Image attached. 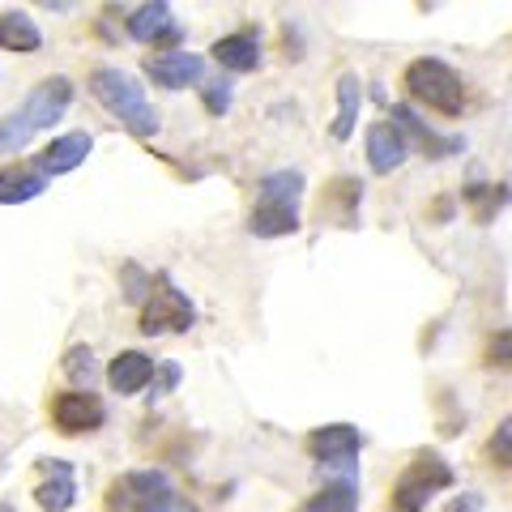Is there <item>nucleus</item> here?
Segmentation results:
<instances>
[{
    "label": "nucleus",
    "mask_w": 512,
    "mask_h": 512,
    "mask_svg": "<svg viewBox=\"0 0 512 512\" xmlns=\"http://www.w3.org/2000/svg\"><path fill=\"white\" fill-rule=\"evenodd\" d=\"M69 107H73V82H69V77H43V82L26 94V103H22L18 116L26 120L30 133H39V128L60 124Z\"/></svg>",
    "instance_id": "obj_9"
},
{
    "label": "nucleus",
    "mask_w": 512,
    "mask_h": 512,
    "mask_svg": "<svg viewBox=\"0 0 512 512\" xmlns=\"http://www.w3.org/2000/svg\"><path fill=\"white\" fill-rule=\"evenodd\" d=\"M154 512H197V508H192L188 500H180V495H171V500H167V504H158Z\"/></svg>",
    "instance_id": "obj_31"
},
{
    "label": "nucleus",
    "mask_w": 512,
    "mask_h": 512,
    "mask_svg": "<svg viewBox=\"0 0 512 512\" xmlns=\"http://www.w3.org/2000/svg\"><path fill=\"white\" fill-rule=\"evenodd\" d=\"M0 47L5 52H39L43 35L26 13H0Z\"/></svg>",
    "instance_id": "obj_21"
},
{
    "label": "nucleus",
    "mask_w": 512,
    "mask_h": 512,
    "mask_svg": "<svg viewBox=\"0 0 512 512\" xmlns=\"http://www.w3.org/2000/svg\"><path fill=\"white\" fill-rule=\"evenodd\" d=\"M154 372L158 367L146 350H120V355L107 363V384H111V393H120V397H137L154 384Z\"/></svg>",
    "instance_id": "obj_13"
},
{
    "label": "nucleus",
    "mask_w": 512,
    "mask_h": 512,
    "mask_svg": "<svg viewBox=\"0 0 512 512\" xmlns=\"http://www.w3.org/2000/svg\"><path fill=\"white\" fill-rule=\"evenodd\" d=\"M308 453H312V461H316V470H320L325 483L355 487L359 453H363L359 427H350V423H325V427L308 431Z\"/></svg>",
    "instance_id": "obj_4"
},
{
    "label": "nucleus",
    "mask_w": 512,
    "mask_h": 512,
    "mask_svg": "<svg viewBox=\"0 0 512 512\" xmlns=\"http://www.w3.org/2000/svg\"><path fill=\"white\" fill-rule=\"evenodd\" d=\"M466 201H474L478 222H491V218L500 214L504 205L512 201V188H508V184H483V180H470V184H466Z\"/></svg>",
    "instance_id": "obj_23"
},
{
    "label": "nucleus",
    "mask_w": 512,
    "mask_h": 512,
    "mask_svg": "<svg viewBox=\"0 0 512 512\" xmlns=\"http://www.w3.org/2000/svg\"><path fill=\"white\" fill-rule=\"evenodd\" d=\"M402 86L414 103L440 111V116H461V111H466V86H461L453 64L440 60V56L410 60L406 73H402Z\"/></svg>",
    "instance_id": "obj_3"
},
{
    "label": "nucleus",
    "mask_w": 512,
    "mask_h": 512,
    "mask_svg": "<svg viewBox=\"0 0 512 512\" xmlns=\"http://www.w3.org/2000/svg\"><path fill=\"white\" fill-rule=\"evenodd\" d=\"M90 90H94V99L103 103V111H111V116H116L133 137H141V141L158 137V111L146 99V90H141V82L133 73L94 69L90 73Z\"/></svg>",
    "instance_id": "obj_2"
},
{
    "label": "nucleus",
    "mask_w": 512,
    "mask_h": 512,
    "mask_svg": "<svg viewBox=\"0 0 512 512\" xmlns=\"http://www.w3.org/2000/svg\"><path fill=\"white\" fill-rule=\"evenodd\" d=\"M299 201H303V171H295V167L269 171L265 180H261V192H256L248 231H252V235H261V239L295 235V231L303 227Z\"/></svg>",
    "instance_id": "obj_1"
},
{
    "label": "nucleus",
    "mask_w": 512,
    "mask_h": 512,
    "mask_svg": "<svg viewBox=\"0 0 512 512\" xmlns=\"http://www.w3.org/2000/svg\"><path fill=\"white\" fill-rule=\"evenodd\" d=\"M64 372H69V380H94V355L86 346H73L64 355Z\"/></svg>",
    "instance_id": "obj_29"
},
{
    "label": "nucleus",
    "mask_w": 512,
    "mask_h": 512,
    "mask_svg": "<svg viewBox=\"0 0 512 512\" xmlns=\"http://www.w3.org/2000/svg\"><path fill=\"white\" fill-rule=\"evenodd\" d=\"M295 512H359V491L346 483H325L316 495H308Z\"/></svg>",
    "instance_id": "obj_22"
},
{
    "label": "nucleus",
    "mask_w": 512,
    "mask_h": 512,
    "mask_svg": "<svg viewBox=\"0 0 512 512\" xmlns=\"http://www.w3.org/2000/svg\"><path fill=\"white\" fill-rule=\"evenodd\" d=\"M487 367H500V372H512V329L504 333H491L487 338V350H483Z\"/></svg>",
    "instance_id": "obj_26"
},
{
    "label": "nucleus",
    "mask_w": 512,
    "mask_h": 512,
    "mask_svg": "<svg viewBox=\"0 0 512 512\" xmlns=\"http://www.w3.org/2000/svg\"><path fill=\"white\" fill-rule=\"evenodd\" d=\"M448 487H453V466H448V461L431 457V453L414 457L393 487V512H423Z\"/></svg>",
    "instance_id": "obj_6"
},
{
    "label": "nucleus",
    "mask_w": 512,
    "mask_h": 512,
    "mask_svg": "<svg viewBox=\"0 0 512 512\" xmlns=\"http://www.w3.org/2000/svg\"><path fill=\"white\" fill-rule=\"evenodd\" d=\"M201 103L210 116H227L231 111V86L227 82H201Z\"/></svg>",
    "instance_id": "obj_28"
},
{
    "label": "nucleus",
    "mask_w": 512,
    "mask_h": 512,
    "mask_svg": "<svg viewBox=\"0 0 512 512\" xmlns=\"http://www.w3.org/2000/svg\"><path fill=\"white\" fill-rule=\"evenodd\" d=\"M359 205H363V184L355 175H338V180H329L325 192H320V218L338 222V227H355Z\"/></svg>",
    "instance_id": "obj_14"
},
{
    "label": "nucleus",
    "mask_w": 512,
    "mask_h": 512,
    "mask_svg": "<svg viewBox=\"0 0 512 512\" xmlns=\"http://www.w3.org/2000/svg\"><path fill=\"white\" fill-rule=\"evenodd\" d=\"M47 180L35 167H0V205H26L43 197Z\"/></svg>",
    "instance_id": "obj_19"
},
{
    "label": "nucleus",
    "mask_w": 512,
    "mask_h": 512,
    "mask_svg": "<svg viewBox=\"0 0 512 512\" xmlns=\"http://www.w3.org/2000/svg\"><path fill=\"white\" fill-rule=\"evenodd\" d=\"M406 154H410V146H406V137L397 133L393 124H372L367 128V163H372L376 175H393L397 167L406 163Z\"/></svg>",
    "instance_id": "obj_15"
},
{
    "label": "nucleus",
    "mask_w": 512,
    "mask_h": 512,
    "mask_svg": "<svg viewBox=\"0 0 512 512\" xmlns=\"http://www.w3.org/2000/svg\"><path fill=\"white\" fill-rule=\"evenodd\" d=\"M35 470L43 474L39 487H35V504L43 512H69L73 500H77V478H73V466L60 457H39Z\"/></svg>",
    "instance_id": "obj_10"
},
{
    "label": "nucleus",
    "mask_w": 512,
    "mask_h": 512,
    "mask_svg": "<svg viewBox=\"0 0 512 512\" xmlns=\"http://www.w3.org/2000/svg\"><path fill=\"white\" fill-rule=\"evenodd\" d=\"M197 325V308L192 299L171 282V274H154V286L146 303H141V333H184Z\"/></svg>",
    "instance_id": "obj_5"
},
{
    "label": "nucleus",
    "mask_w": 512,
    "mask_h": 512,
    "mask_svg": "<svg viewBox=\"0 0 512 512\" xmlns=\"http://www.w3.org/2000/svg\"><path fill=\"white\" fill-rule=\"evenodd\" d=\"M52 423L60 436H90L107 423V406L103 397H94L86 389H69L52 397Z\"/></svg>",
    "instance_id": "obj_8"
},
{
    "label": "nucleus",
    "mask_w": 512,
    "mask_h": 512,
    "mask_svg": "<svg viewBox=\"0 0 512 512\" xmlns=\"http://www.w3.org/2000/svg\"><path fill=\"white\" fill-rule=\"evenodd\" d=\"M146 77L163 90H188V86H201L205 82V60L192 56V52H163V56H150L146 60Z\"/></svg>",
    "instance_id": "obj_12"
},
{
    "label": "nucleus",
    "mask_w": 512,
    "mask_h": 512,
    "mask_svg": "<svg viewBox=\"0 0 512 512\" xmlns=\"http://www.w3.org/2000/svg\"><path fill=\"white\" fill-rule=\"evenodd\" d=\"M210 56L227 73H256V69H261V39H256V30H239V35L218 39L210 47Z\"/></svg>",
    "instance_id": "obj_16"
},
{
    "label": "nucleus",
    "mask_w": 512,
    "mask_h": 512,
    "mask_svg": "<svg viewBox=\"0 0 512 512\" xmlns=\"http://www.w3.org/2000/svg\"><path fill=\"white\" fill-rule=\"evenodd\" d=\"M487 457H491L500 470H512V414H508V419H500V427L491 431V440H487Z\"/></svg>",
    "instance_id": "obj_25"
},
{
    "label": "nucleus",
    "mask_w": 512,
    "mask_h": 512,
    "mask_svg": "<svg viewBox=\"0 0 512 512\" xmlns=\"http://www.w3.org/2000/svg\"><path fill=\"white\" fill-rule=\"evenodd\" d=\"M478 508V495H461L457 504H448V512H474Z\"/></svg>",
    "instance_id": "obj_32"
},
{
    "label": "nucleus",
    "mask_w": 512,
    "mask_h": 512,
    "mask_svg": "<svg viewBox=\"0 0 512 512\" xmlns=\"http://www.w3.org/2000/svg\"><path fill=\"white\" fill-rule=\"evenodd\" d=\"M175 495L171 478L158 470H133L120 474L107 491V512H154L158 504H167Z\"/></svg>",
    "instance_id": "obj_7"
},
{
    "label": "nucleus",
    "mask_w": 512,
    "mask_h": 512,
    "mask_svg": "<svg viewBox=\"0 0 512 512\" xmlns=\"http://www.w3.org/2000/svg\"><path fill=\"white\" fill-rule=\"evenodd\" d=\"M171 26H175V18H171V5H163V0H150V5L128 13V35L137 43L163 39V30H171Z\"/></svg>",
    "instance_id": "obj_20"
},
{
    "label": "nucleus",
    "mask_w": 512,
    "mask_h": 512,
    "mask_svg": "<svg viewBox=\"0 0 512 512\" xmlns=\"http://www.w3.org/2000/svg\"><path fill=\"white\" fill-rule=\"evenodd\" d=\"M0 512H18V508H13V504H0Z\"/></svg>",
    "instance_id": "obj_33"
},
{
    "label": "nucleus",
    "mask_w": 512,
    "mask_h": 512,
    "mask_svg": "<svg viewBox=\"0 0 512 512\" xmlns=\"http://www.w3.org/2000/svg\"><path fill=\"white\" fill-rule=\"evenodd\" d=\"M35 137L26 128V120L22 116H9V120H0V154H13V150H22L26 141Z\"/></svg>",
    "instance_id": "obj_27"
},
{
    "label": "nucleus",
    "mask_w": 512,
    "mask_h": 512,
    "mask_svg": "<svg viewBox=\"0 0 512 512\" xmlns=\"http://www.w3.org/2000/svg\"><path fill=\"white\" fill-rule=\"evenodd\" d=\"M120 286H124V299L141 308L146 295H150V286H154V274H150V269H141L137 261H124L120 265Z\"/></svg>",
    "instance_id": "obj_24"
},
{
    "label": "nucleus",
    "mask_w": 512,
    "mask_h": 512,
    "mask_svg": "<svg viewBox=\"0 0 512 512\" xmlns=\"http://www.w3.org/2000/svg\"><path fill=\"white\" fill-rule=\"evenodd\" d=\"M154 376H158V380H154V384H158V393H167V389H175V384H180L184 372H180V363H163Z\"/></svg>",
    "instance_id": "obj_30"
},
{
    "label": "nucleus",
    "mask_w": 512,
    "mask_h": 512,
    "mask_svg": "<svg viewBox=\"0 0 512 512\" xmlns=\"http://www.w3.org/2000/svg\"><path fill=\"white\" fill-rule=\"evenodd\" d=\"M90 150H94V137L86 133V128H73V133L47 141V146L35 154V171L43 175V180L47 175H69V171H77L86 163Z\"/></svg>",
    "instance_id": "obj_11"
},
{
    "label": "nucleus",
    "mask_w": 512,
    "mask_h": 512,
    "mask_svg": "<svg viewBox=\"0 0 512 512\" xmlns=\"http://www.w3.org/2000/svg\"><path fill=\"white\" fill-rule=\"evenodd\" d=\"M359 107H363V86L355 73H342L338 82V111H333V124H329V137L333 141H346L355 133V120H359Z\"/></svg>",
    "instance_id": "obj_18"
},
{
    "label": "nucleus",
    "mask_w": 512,
    "mask_h": 512,
    "mask_svg": "<svg viewBox=\"0 0 512 512\" xmlns=\"http://www.w3.org/2000/svg\"><path fill=\"white\" fill-rule=\"evenodd\" d=\"M389 124H393L402 137H410L414 146H419L427 158H444V154H457V150H461V141H440V137L431 133V128H427L419 116H414V111H410L406 103H397V107H393V120H389ZM410 141H406V146H410Z\"/></svg>",
    "instance_id": "obj_17"
}]
</instances>
